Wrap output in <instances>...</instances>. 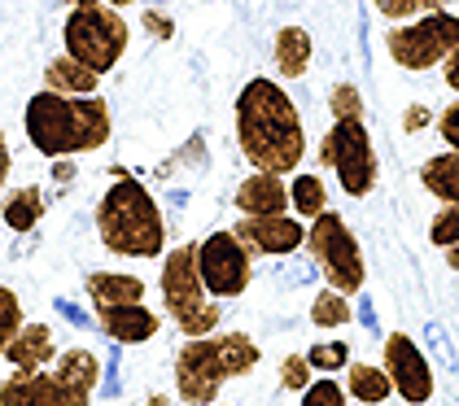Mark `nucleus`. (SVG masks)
<instances>
[{
  "label": "nucleus",
  "mask_w": 459,
  "mask_h": 406,
  "mask_svg": "<svg viewBox=\"0 0 459 406\" xmlns=\"http://www.w3.org/2000/svg\"><path fill=\"white\" fill-rule=\"evenodd\" d=\"M311 358L307 354H289V358H281V389H289V393H302L307 384H311Z\"/></svg>",
  "instance_id": "2f4dec72"
},
{
  "label": "nucleus",
  "mask_w": 459,
  "mask_h": 406,
  "mask_svg": "<svg viewBox=\"0 0 459 406\" xmlns=\"http://www.w3.org/2000/svg\"><path fill=\"white\" fill-rule=\"evenodd\" d=\"M158 293H162V310L184 337H211L223 324L219 298L206 293L202 271H197V245H176L162 254V271H158Z\"/></svg>",
  "instance_id": "39448f33"
},
{
  "label": "nucleus",
  "mask_w": 459,
  "mask_h": 406,
  "mask_svg": "<svg viewBox=\"0 0 459 406\" xmlns=\"http://www.w3.org/2000/svg\"><path fill=\"white\" fill-rule=\"evenodd\" d=\"M437 135L446 140V149H459V101L437 114Z\"/></svg>",
  "instance_id": "72a5a7b5"
},
{
  "label": "nucleus",
  "mask_w": 459,
  "mask_h": 406,
  "mask_svg": "<svg viewBox=\"0 0 459 406\" xmlns=\"http://www.w3.org/2000/svg\"><path fill=\"white\" fill-rule=\"evenodd\" d=\"M237 210L241 214H289V179L272 170H254L237 184Z\"/></svg>",
  "instance_id": "2eb2a0df"
},
{
  "label": "nucleus",
  "mask_w": 459,
  "mask_h": 406,
  "mask_svg": "<svg viewBox=\"0 0 459 406\" xmlns=\"http://www.w3.org/2000/svg\"><path fill=\"white\" fill-rule=\"evenodd\" d=\"M263 350L246 333H211L188 337L176 354V398L184 406H211L228 380L249 376L258 367Z\"/></svg>",
  "instance_id": "7ed1b4c3"
},
{
  "label": "nucleus",
  "mask_w": 459,
  "mask_h": 406,
  "mask_svg": "<svg viewBox=\"0 0 459 406\" xmlns=\"http://www.w3.org/2000/svg\"><path fill=\"white\" fill-rule=\"evenodd\" d=\"M381 358H385L381 367L389 372L394 393H398L407 406H424L429 398H433V367H429L424 350L407 337V333H389L385 354H381Z\"/></svg>",
  "instance_id": "9b49d317"
},
{
  "label": "nucleus",
  "mask_w": 459,
  "mask_h": 406,
  "mask_svg": "<svg viewBox=\"0 0 459 406\" xmlns=\"http://www.w3.org/2000/svg\"><path fill=\"white\" fill-rule=\"evenodd\" d=\"M385 48H389V57H394V66H403V70L442 66L459 48V13H451V9L420 13V18L394 27L385 35Z\"/></svg>",
  "instance_id": "1a4fd4ad"
},
{
  "label": "nucleus",
  "mask_w": 459,
  "mask_h": 406,
  "mask_svg": "<svg viewBox=\"0 0 459 406\" xmlns=\"http://www.w3.org/2000/svg\"><path fill=\"white\" fill-rule=\"evenodd\" d=\"M101 79H106V74H97L92 66L74 62L71 53H62V57H53V62L44 66V88H53V92H62V97H92V92L101 88Z\"/></svg>",
  "instance_id": "a211bd4d"
},
{
  "label": "nucleus",
  "mask_w": 459,
  "mask_h": 406,
  "mask_svg": "<svg viewBox=\"0 0 459 406\" xmlns=\"http://www.w3.org/2000/svg\"><path fill=\"white\" fill-rule=\"evenodd\" d=\"M53 372L62 376L66 384L83 389V393H97V384H101V358L92 350H66V354L53 358Z\"/></svg>",
  "instance_id": "5701e85b"
},
{
  "label": "nucleus",
  "mask_w": 459,
  "mask_h": 406,
  "mask_svg": "<svg viewBox=\"0 0 459 406\" xmlns=\"http://www.w3.org/2000/svg\"><path fill=\"white\" fill-rule=\"evenodd\" d=\"M97 328L109 341H118V345H144V341L158 337L162 324H158V315L149 306L136 302V306H106V310H97Z\"/></svg>",
  "instance_id": "4468645a"
},
{
  "label": "nucleus",
  "mask_w": 459,
  "mask_h": 406,
  "mask_svg": "<svg viewBox=\"0 0 459 406\" xmlns=\"http://www.w3.org/2000/svg\"><path fill=\"white\" fill-rule=\"evenodd\" d=\"M442 70H446V88H451V92H459V48L446 57V62H442Z\"/></svg>",
  "instance_id": "e433bc0d"
},
{
  "label": "nucleus",
  "mask_w": 459,
  "mask_h": 406,
  "mask_svg": "<svg viewBox=\"0 0 459 406\" xmlns=\"http://www.w3.org/2000/svg\"><path fill=\"white\" fill-rule=\"evenodd\" d=\"M74 4H114V9H127V4H136V0H71V9Z\"/></svg>",
  "instance_id": "58836bf2"
},
{
  "label": "nucleus",
  "mask_w": 459,
  "mask_h": 406,
  "mask_svg": "<svg viewBox=\"0 0 459 406\" xmlns=\"http://www.w3.org/2000/svg\"><path fill=\"white\" fill-rule=\"evenodd\" d=\"M328 114H333V118H363V92L354 88L351 79L333 83V92H328Z\"/></svg>",
  "instance_id": "bb28decb"
},
{
  "label": "nucleus",
  "mask_w": 459,
  "mask_h": 406,
  "mask_svg": "<svg viewBox=\"0 0 459 406\" xmlns=\"http://www.w3.org/2000/svg\"><path fill=\"white\" fill-rule=\"evenodd\" d=\"M446 267L459 271V245H446Z\"/></svg>",
  "instance_id": "ea45409f"
},
{
  "label": "nucleus",
  "mask_w": 459,
  "mask_h": 406,
  "mask_svg": "<svg viewBox=\"0 0 459 406\" xmlns=\"http://www.w3.org/2000/svg\"><path fill=\"white\" fill-rule=\"evenodd\" d=\"M211 406H223V402H211Z\"/></svg>",
  "instance_id": "79ce46f5"
},
{
  "label": "nucleus",
  "mask_w": 459,
  "mask_h": 406,
  "mask_svg": "<svg viewBox=\"0 0 459 406\" xmlns=\"http://www.w3.org/2000/svg\"><path fill=\"white\" fill-rule=\"evenodd\" d=\"M97 237L118 258H162L167 254V219L141 179L123 175L109 184L97 205Z\"/></svg>",
  "instance_id": "20e7f679"
},
{
  "label": "nucleus",
  "mask_w": 459,
  "mask_h": 406,
  "mask_svg": "<svg viewBox=\"0 0 459 406\" xmlns=\"http://www.w3.org/2000/svg\"><path fill=\"white\" fill-rule=\"evenodd\" d=\"M9 170H13V153H9V140L0 132V193H4V184H9Z\"/></svg>",
  "instance_id": "f704fd0d"
},
{
  "label": "nucleus",
  "mask_w": 459,
  "mask_h": 406,
  "mask_svg": "<svg viewBox=\"0 0 459 406\" xmlns=\"http://www.w3.org/2000/svg\"><path fill=\"white\" fill-rule=\"evenodd\" d=\"M319 162L333 167L346 197H368L377 188V175H381L372 132L363 127V118H333L328 135L319 140Z\"/></svg>",
  "instance_id": "6e6552de"
},
{
  "label": "nucleus",
  "mask_w": 459,
  "mask_h": 406,
  "mask_svg": "<svg viewBox=\"0 0 459 406\" xmlns=\"http://www.w3.org/2000/svg\"><path fill=\"white\" fill-rule=\"evenodd\" d=\"M302 406H351V393L333 380V376H319L302 389Z\"/></svg>",
  "instance_id": "cd10ccee"
},
{
  "label": "nucleus",
  "mask_w": 459,
  "mask_h": 406,
  "mask_svg": "<svg viewBox=\"0 0 459 406\" xmlns=\"http://www.w3.org/2000/svg\"><path fill=\"white\" fill-rule=\"evenodd\" d=\"M0 219H4V228L9 232H31L39 219H44V193H39L36 184H22V188H13L4 205H0Z\"/></svg>",
  "instance_id": "412c9836"
},
{
  "label": "nucleus",
  "mask_w": 459,
  "mask_h": 406,
  "mask_svg": "<svg viewBox=\"0 0 459 406\" xmlns=\"http://www.w3.org/2000/svg\"><path fill=\"white\" fill-rule=\"evenodd\" d=\"M311 53H316V44H311L307 27H281L276 31L272 57H276V70H281L284 79H302L311 70Z\"/></svg>",
  "instance_id": "6ab92c4d"
},
{
  "label": "nucleus",
  "mask_w": 459,
  "mask_h": 406,
  "mask_svg": "<svg viewBox=\"0 0 459 406\" xmlns=\"http://www.w3.org/2000/svg\"><path fill=\"white\" fill-rule=\"evenodd\" d=\"M289 210L298 219H319L328 210V184L319 175H307V170H293L289 179Z\"/></svg>",
  "instance_id": "b1692460"
},
{
  "label": "nucleus",
  "mask_w": 459,
  "mask_h": 406,
  "mask_svg": "<svg viewBox=\"0 0 459 406\" xmlns=\"http://www.w3.org/2000/svg\"><path fill=\"white\" fill-rule=\"evenodd\" d=\"M62 44L74 62L92 66L97 74H109L132 44V27L114 4H74L62 22Z\"/></svg>",
  "instance_id": "423d86ee"
},
{
  "label": "nucleus",
  "mask_w": 459,
  "mask_h": 406,
  "mask_svg": "<svg viewBox=\"0 0 459 406\" xmlns=\"http://www.w3.org/2000/svg\"><path fill=\"white\" fill-rule=\"evenodd\" d=\"M420 184H424V193H433L442 205H455L459 202V149L433 153L420 167Z\"/></svg>",
  "instance_id": "aec40b11"
},
{
  "label": "nucleus",
  "mask_w": 459,
  "mask_h": 406,
  "mask_svg": "<svg viewBox=\"0 0 459 406\" xmlns=\"http://www.w3.org/2000/svg\"><path fill=\"white\" fill-rule=\"evenodd\" d=\"M237 144L254 170L293 175L307 158V127L276 79H249L237 92Z\"/></svg>",
  "instance_id": "f257e3e1"
},
{
  "label": "nucleus",
  "mask_w": 459,
  "mask_h": 406,
  "mask_svg": "<svg viewBox=\"0 0 459 406\" xmlns=\"http://www.w3.org/2000/svg\"><path fill=\"white\" fill-rule=\"evenodd\" d=\"M141 406H171V398H167V393H153V398H144Z\"/></svg>",
  "instance_id": "a19ab883"
},
{
  "label": "nucleus",
  "mask_w": 459,
  "mask_h": 406,
  "mask_svg": "<svg viewBox=\"0 0 459 406\" xmlns=\"http://www.w3.org/2000/svg\"><path fill=\"white\" fill-rule=\"evenodd\" d=\"M53 179H57V184H71V179H74L71 158H57V162H53Z\"/></svg>",
  "instance_id": "4c0bfd02"
},
{
  "label": "nucleus",
  "mask_w": 459,
  "mask_h": 406,
  "mask_svg": "<svg viewBox=\"0 0 459 406\" xmlns=\"http://www.w3.org/2000/svg\"><path fill=\"white\" fill-rule=\"evenodd\" d=\"M385 18L394 22H411V18H420V13H433V9H446V0H372Z\"/></svg>",
  "instance_id": "c756f323"
},
{
  "label": "nucleus",
  "mask_w": 459,
  "mask_h": 406,
  "mask_svg": "<svg viewBox=\"0 0 459 406\" xmlns=\"http://www.w3.org/2000/svg\"><path fill=\"white\" fill-rule=\"evenodd\" d=\"M424 123H429V109H424V105H411V109H407V118H403V127H407V132H420Z\"/></svg>",
  "instance_id": "c9c22d12"
},
{
  "label": "nucleus",
  "mask_w": 459,
  "mask_h": 406,
  "mask_svg": "<svg viewBox=\"0 0 459 406\" xmlns=\"http://www.w3.org/2000/svg\"><path fill=\"white\" fill-rule=\"evenodd\" d=\"M27 319H22V302H18V293L13 289H4L0 284V354H4V345L18 337V328H22Z\"/></svg>",
  "instance_id": "c85d7f7f"
},
{
  "label": "nucleus",
  "mask_w": 459,
  "mask_h": 406,
  "mask_svg": "<svg viewBox=\"0 0 459 406\" xmlns=\"http://www.w3.org/2000/svg\"><path fill=\"white\" fill-rule=\"evenodd\" d=\"M232 232L249 245V254H263V258H284L307 245V223L293 214H246L237 219Z\"/></svg>",
  "instance_id": "ddd939ff"
},
{
  "label": "nucleus",
  "mask_w": 459,
  "mask_h": 406,
  "mask_svg": "<svg viewBox=\"0 0 459 406\" xmlns=\"http://www.w3.org/2000/svg\"><path fill=\"white\" fill-rule=\"evenodd\" d=\"M429 240H433L437 249L459 245V202L455 205H442V210L433 214V223H429Z\"/></svg>",
  "instance_id": "7c9ffc66"
},
{
  "label": "nucleus",
  "mask_w": 459,
  "mask_h": 406,
  "mask_svg": "<svg viewBox=\"0 0 459 406\" xmlns=\"http://www.w3.org/2000/svg\"><path fill=\"white\" fill-rule=\"evenodd\" d=\"M141 27H144V35H153L158 44H167V39L176 35V22H171L162 9H141Z\"/></svg>",
  "instance_id": "473e14b6"
},
{
  "label": "nucleus",
  "mask_w": 459,
  "mask_h": 406,
  "mask_svg": "<svg viewBox=\"0 0 459 406\" xmlns=\"http://www.w3.org/2000/svg\"><path fill=\"white\" fill-rule=\"evenodd\" d=\"M307 249H311L316 267L324 271L328 289H337V293L354 298V293L368 284L363 249H359V240H354V232L346 228L342 214L324 210L319 219H311V223H307Z\"/></svg>",
  "instance_id": "0eeeda50"
},
{
  "label": "nucleus",
  "mask_w": 459,
  "mask_h": 406,
  "mask_svg": "<svg viewBox=\"0 0 459 406\" xmlns=\"http://www.w3.org/2000/svg\"><path fill=\"white\" fill-rule=\"evenodd\" d=\"M4 358L13 363V372H39L57 358V341L48 324H22L18 337L4 345Z\"/></svg>",
  "instance_id": "dca6fc26"
},
{
  "label": "nucleus",
  "mask_w": 459,
  "mask_h": 406,
  "mask_svg": "<svg viewBox=\"0 0 459 406\" xmlns=\"http://www.w3.org/2000/svg\"><path fill=\"white\" fill-rule=\"evenodd\" d=\"M354 310H351V298L346 293H337V289H319L316 302H311V324L316 328H342V324H351Z\"/></svg>",
  "instance_id": "393cba45"
},
{
  "label": "nucleus",
  "mask_w": 459,
  "mask_h": 406,
  "mask_svg": "<svg viewBox=\"0 0 459 406\" xmlns=\"http://www.w3.org/2000/svg\"><path fill=\"white\" fill-rule=\"evenodd\" d=\"M83 293L92 310H106V306H136L144 302V280L136 275H123V271H92L83 280Z\"/></svg>",
  "instance_id": "f3484780"
},
{
  "label": "nucleus",
  "mask_w": 459,
  "mask_h": 406,
  "mask_svg": "<svg viewBox=\"0 0 459 406\" xmlns=\"http://www.w3.org/2000/svg\"><path fill=\"white\" fill-rule=\"evenodd\" d=\"M346 393L363 406H381L394 393V384H389L385 367H377V363H351L346 367Z\"/></svg>",
  "instance_id": "4be33fe9"
},
{
  "label": "nucleus",
  "mask_w": 459,
  "mask_h": 406,
  "mask_svg": "<svg viewBox=\"0 0 459 406\" xmlns=\"http://www.w3.org/2000/svg\"><path fill=\"white\" fill-rule=\"evenodd\" d=\"M403 406H407V402H403Z\"/></svg>",
  "instance_id": "37998d69"
},
{
  "label": "nucleus",
  "mask_w": 459,
  "mask_h": 406,
  "mask_svg": "<svg viewBox=\"0 0 459 406\" xmlns=\"http://www.w3.org/2000/svg\"><path fill=\"white\" fill-rule=\"evenodd\" d=\"M0 406H92V393L66 384L57 372H13L0 384Z\"/></svg>",
  "instance_id": "f8f14e48"
},
{
  "label": "nucleus",
  "mask_w": 459,
  "mask_h": 406,
  "mask_svg": "<svg viewBox=\"0 0 459 406\" xmlns=\"http://www.w3.org/2000/svg\"><path fill=\"white\" fill-rule=\"evenodd\" d=\"M307 358H311L316 372L333 376V372H342V367H351V345L346 341H319V345L307 350Z\"/></svg>",
  "instance_id": "a878e982"
},
{
  "label": "nucleus",
  "mask_w": 459,
  "mask_h": 406,
  "mask_svg": "<svg viewBox=\"0 0 459 406\" xmlns=\"http://www.w3.org/2000/svg\"><path fill=\"white\" fill-rule=\"evenodd\" d=\"M22 127H27L31 149H39L48 162H57V158H79V153L106 149L109 135H114V118H109V105L101 92L62 97V92L44 88L27 101Z\"/></svg>",
  "instance_id": "f03ea898"
},
{
  "label": "nucleus",
  "mask_w": 459,
  "mask_h": 406,
  "mask_svg": "<svg viewBox=\"0 0 459 406\" xmlns=\"http://www.w3.org/2000/svg\"><path fill=\"white\" fill-rule=\"evenodd\" d=\"M197 271H202V284L206 293L228 302V298H241L254 280V254L249 245L232 228H219L206 240H197Z\"/></svg>",
  "instance_id": "9d476101"
}]
</instances>
